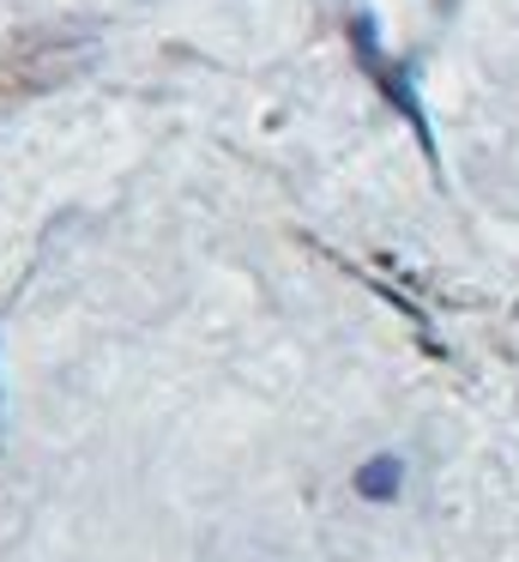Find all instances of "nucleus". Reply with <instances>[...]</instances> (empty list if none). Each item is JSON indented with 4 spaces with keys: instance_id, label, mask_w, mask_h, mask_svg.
Segmentation results:
<instances>
[{
    "instance_id": "obj_1",
    "label": "nucleus",
    "mask_w": 519,
    "mask_h": 562,
    "mask_svg": "<svg viewBox=\"0 0 519 562\" xmlns=\"http://www.w3.org/2000/svg\"><path fill=\"white\" fill-rule=\"evenodd\" d=\"M350 49H357L362 74H369L374 86L386 91V103H393V110L410 122V134H417V146L435 158V134H429V115H422V103H417V86H410V74H398V67L381 55V37H374V19H357V25H350Z\"/></svg>"
},
{
    "instance_id": "obj_2",
    "label": "nucleus",
    "mask_w": 519,
    "mask_h": 562,
    "mask_svg": "<svg viewBox=\"0 0 519 562\" xmlns=\"http://www.w3.org/2000/svg\"><path fill=\"white\" fill-rule=\"evenodd\" d=\"M398 490H405V460H398V453H374L369 465H357V496L393 502Z\"/></svg>"
}]
</instances>
